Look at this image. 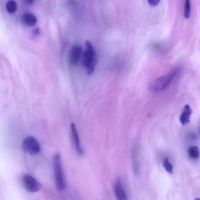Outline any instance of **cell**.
Instances as JSON below:
<instances>
[{"label":"cell","instance_id":"obj_1","mask_svg":"<svg viewBox=\"0 0 200 200\" xmlns=\"http://www.w3.org/2000/svg\"><path fill=\"white\" fill-rule=\"evenodd\" d=\"M180 71L179 68H175L169 74L155 79L150 84L149 87L150 92L158 93L165 89L171 83Z\"/></svg>","mask_w":200,"mask_h":200},{"label":"cell","instance_id":"obj_2","mask_svg":"<svg viewBox=\"0 0 200 200\" xmlns=\"http://www.w3.org/2000/svg\"><path fill=\"white\" fill-rule=\"evenodd\" d=\"M97 57L91 43L86 40L85 43V49L82 56V64L86 68L88 75L94 72L96 63Z\"/></svg>","mask_w":200,"mask_h":200},{"label":"cell","instance_id":"obj_3","mask_svg":"<svg viewBox=\"0 0 200 200\" xmlns=\"http://www.w3.org/2000/svg\"><path fill=\"white\" fill-rule=\"evenodd\" d=\"M54 170L56 187L58 190L62 191L66 187V183L64 178L60 156L56 154L54 158Z\"/></svg>","mask_w":200,"mask_h":200},{"label":"cell","instance_id":"obj_4","mask_svg":"<svg viewBox=\"0 0 200 200\" xmlns=\"http://www.w3.org/2000/svg\"><path fill=\"white\" fill-rule=\"evenodd\" d=\"M22 146L24 151L30 155H35L40 151V147L39 142L33 137H28L25 139L23 142Z\"/></svg>","mask_w":200,"mask_h":200},{"label":"cell","instance_id":"obj_5","mask_svg":"<svg viewBox=\"0 0 200 200\" xmlns=\"http://www.w3.org/2000/svg\"><path fill=\"white\" fill-rule=\"evenodd\" d=\"M23 183L27 191L34 193L39 191L42 188L40 183L31 175L26 174L23 177Z\"/></svg>","mask_w":200,"mask_h":200},{"label":"cell","instance_id":"obj_6","mask_svg":"<svg viewBox=\"0 0 200 200\" xmlns=\"http://www.w3.org/2000/svg\"><path fill=\"white\" fill-rule=\"evenodd\" d=\"M82 47L79 45L73 46L70 51L69 56L70 63L73 66L77 65L82 58Z\"/></svg>","mask_w":200,"mask_h":200},{"label":"cell","instance_id":"obj_7","mask_svg":"<svg viewBox=\"0 0 200 200\" xmlns=\"http://www.w3.org/2000/svg\"><path fill=\"white\" fill-rule=\"evenodd\" d=\"M192 113L191 108L189 105H186L183 108L179 118L180 121L182 124L186 125L190 123V117Z\"/></svg>","mask_w":200,"mask_h":200},{"label":"cell","instance_id":"obj_8","mask_svg":"<svg viewBox=\"0 0 200 200\" xmlns=\"http://www.w3.org/2000/svg\"><path fill=\"white\" fill-rule=\"evenodd\" d=\"M114 192L117 199L119 200H128L127 196L122 185L121 182L118 180L116 182L114 186Z\"/></svg>","mask_w":200,"mask_h":200},{"label":"cell","instance_id":"obj_9","mask_svg":"<svg viewBox=\"0 0 200 200\" xmlns=\"http://www.w3.org/2000/svg\"><path fill=\"white\" fill-rule=\"evenodd\" d=\"M72 132L73 138H74L76 149L79 155H82L83 154V151L81 146L79 136L78 133L77 128L75 123H72L71 124Z\"/></svg>","mask_w":200,"mask_h":200},{"label":"cell","instance_id":"obj_10","mask_svg":"<svg viewBox=\"0 0 200 200\" xmlns=\"http://www.w3.org/2000/svg\"><path fill=\"white\" fill-rule=\"evenodd\" d=\"M24 24L29 26H34L37 23V19L33 14L27 13L24 14L22 17Z\"/></svg>","mask_w":200,"mask_h":200},{"label":"cell","instance_id":"obj_11","mask_svg":"<svg viewBox=\"0 0 200 200\" xmlns=\"http://www.w3.org/2000/svg\"><path fill=\"white\" fill-rule=\"evenodd\" d=\"M188 154L191 158L193 159H197L199 158L200 151L199 148L198 146H192L189 148Z\"/></svg>","mask_w":200,"mask_h":200},{"label":"cell","instance_id":"obj_12","mask_svg":"<svg viewBox=\"0 0 200 200\" xmlns=\"http://www.w3.org/2000/svg\"><path fill=\"white\" fill-rule=\"evenodd\" d=\"M7 11L10 13H14L17 9L16 2L13 0H10L7 1L6 5Z\"/></svg>","mask_w":200,"mask_h":200},{"label":"cell","instance_id":"obj_13","mask_svg":"<svg viewBox=\"0 0 200 200\" xmlns=\"http://www.w3.org/2000/svg\"><path fill=\"white\" fill-rule=\"evenodd\" d=\"M163 166L165 170L168 173L172 174L173 173V167L169 161L168 158H165L163 162Z\"/></svg>","mask_w":200,"mask_h":200},{"label":"cell","instance_id":"obj_14","mask_svg":"<svg viewBox=\"0 0 200 200\" xmlns=\"http://www.w3.org/2000/svg\"><path fill=\"white\" fill-rule=\"evenodd\" d=\"M190 0H185L184 8V16L186 19H188L190 17Z\"/></svg>","mask_w":200,"mask_h":200},{"label":"cell","instance_id":"obj_15","mask_svg":"<svg viewBox=\"0 0 200 200\" xmlns=\"http://www.w3.org/2000/svg\"><path fill=\"white\" fill-rule=\"evenodd\" d=\"M160 0H147L148 3L150 5L154 7L158 5Z\"/></svg>","mask_w":200,"mask_h":200},{"label":"cell","instance_id":"obj_16","mask_svg":"<svg viewBox=\"0 0 200 200\" xmlns=\"http://www.w3.org/2000/svg\"><path fill=\"white\" fill-rule=\"evenodd\" d=\"M34 0H25L26 4L28 5H31L33 2Z\"/></svg>","mask_w":200,"mask_h":200},{"label":"cell","instance_id":"obj_17","mask_svg":"<svg viewBox=\"0 0 200 200\" xmlns=\"http://www.w3.org/2000/svg\"><path fill=\"white\" fill-rule=\"evenodd\" d=\"M34 33L36 35H38L40 34V30L39 28H36L34 30Z\"/></svg>","mask_w":200,"mask_h":200}]
</instances>
